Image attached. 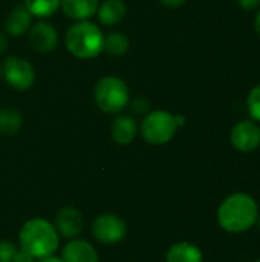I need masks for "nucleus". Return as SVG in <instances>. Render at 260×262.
<instances>
[{"label": "nucleus", "instance_id": "nucleus-4", "mask_svg": "<svg viewBox=\"0 0 260 262\" xmlns=\"http://www.w3.org/2000/svg\"><path fill=\"white\" fill-rule=\"evenodd\" d=\"M129 98L127 84L118 77L107 75L95 84L93 100L104 114H120L129 104Z\"/></svg>", "mask_w": 260, "mask_h": 262}, {"label": "nucleus", "instance_id": "nucleus-19", "mask_svg": "<svg viewBox=\"0 0 260 262\" xmlns=\"http://www.w3.org/2000/svg\"><path fill=\"white\" fill-rule=\"evenodd\" d=\"M23 5L32 14V17L46 18L57 12L61 0H23Z\"/></svg>", "mask_w": 260, "mask_h": 262}, {"label": "nucleus", "instance_id": "nucleus-13", "mask_svg": "<svg viewBox=\"0 0 260 262\" xmlns=\"http://www.w3.org/2000/svg\"><path fill=\"white\" fill-rule=\"evenodd\" d=\"M98 5V0H61L60 8L69 18L83 21L97 14Z\"/></svg>", "mask_w": 260, "mask_h": 262}, {"label": "nucleus", "instance_id": "nucleus-32", "mask_svg": "<svg viewBox=\"0 0 260 262\" xmlns=\"http://www.w3.org/2000/svg\"><path fill=\"white\" fill-rule=\"evenodd\" d=\"M256 262H260V259H257V261H256Z\"/></svg>", "mask_w": 260, "mask_h": 262}, {"label": "nucleus", "instance_id": "nucleus-1", "mask_svg": "<svg viewBox=\"0 0 260 262\" xmlns=\"http://www.w3.org/2000/svg\"><path fill=\"white\" fill-rule=\"evenodd\" d=\"M218 223L228 233H244L256 226L259 206L247 193H233L227 196L218 209Z\"/></svg>", "mask_w": 260, "mask_h": 262}, {"label": "nucleus", "instance_id": "nucleus-16", "mask_svg": "<svg viewBox=\"0 0 260 262\" xmlns=\"http://www.w3.org/2000/svg\"><path fill=\"white\" fill-rule=\"evenodd\" d=\"M204 256L202 252L198 246L187 243V241H181L173 244L167 255H166V262H202Z\"/></svg>", "mask_w": 260, "mask_h": 262}, {"label": "nucleus", "instance_id": "nucleus-26", "mask_svg": "<svg viewBox=\"0 0 260 262\" xmlns=\"http://www.w3.org/2000/svg\"><path fill=\"white\" fill-rule=\"evenodd\" d=\"M8 49V38L5 37V34L0 32V54H3Z\"/></svg>", "mask_w": 260, "mask_h": 262}, {"label": "nucleus", "instance_id": "nucleus-31", "mask_svg": "<svg viewBox=\"0 0 260 262\" xmlns=\"http://www.w3.org/2000/svg\"><path fill=\"white\" fill-rule=\"evenodd\" d=\"M0 78H2V66H0Z\"/></svg>", "mask_w": 260, "mask_h": 262}, {"label": "nucleus", "instance_id": "nucleus-20", "mask_svg": "<svg viewBox=\"0 0 260 262\" xmlns=\"http://www.w3.org/2000/svg\"><path fill=\"white\" fill-rule=\"evenodd\" d=\"M247 107L251 115V120L256 123H260V84L254 86L247 98Z\"/></svg>", "mask_w": 260, "mask_h": 262}, {"label": "nucleus", "instance_id": "nucleus-18", "mask_svg": "<svg viewBox=\"0 0 260 262\" xmlns=\"http://www.w3.org/2000/svg\"><path fill=\"white\" fill-rule=\"evenodd\" d=\"M129 38L126 34L123 32H118V31H113L107 35H104V45H103V51H106L107 54L110 55H115V57H120V55H124L127 51H129Z\"/></svg>", "mask_w": 260, "mask_h": 262}, {"label": "nucleus", "instance_id": "nucleus-15", "mask_svg": "<svg viewBox=\"0 0 260 262\" xmlns=\"http://www.w3.org/2000/svg\"><path fill=\"white\" fill-rule=\"evenodd\" d=\"M127 12V6L124 0H104L101 5H98L97 17L101 25L104 26H115L118 25Z\"/></svg>", "mask_w": 260, "mask_h": 262}, {"label": "nucleus", "instance_id": "nucleus-22", "mask_svg": "<svg viewBox=\"0 0 260 262\" xmlns=\"http://www.w3.org/2000/svg\"><path fill=\"white\" fill-rule=\"evenodd\" d=\"M238 5L244 11H254L260 6V0H238Z\"/></svg>", "mask_w": 260, "mask_h": 262}, {"label": "nucleus", "instance_id": "nucleus-7", "mask_svg": "<svg viewBox=\"0 0 260 262\" xmlns=\"http://www.w3.org/2000/svg\"><path fill=\"white\" fill-rule=\"evenodd\" d=\"M92 235L101 244H118L126 238L127 226L120 216L104 213L97 216L92 223Z\"/></svg>", "mask_w": 260, "mask_h": 262}, {"label": "nucleus", "instance_id": "nucleus-9", "mask_svg": "<svg viewBox=\"0 0 260 262\" xmlns=\"http://www.w3.org/2000/svg\"><path fill=\"white\" fill-rule=\"evenodd\" d=\"M29 43L31 46L41 54L51 52L57 48L58 45V32L57 29L46 23V21H38L29 28Z\"/></svg>", "mask_w": 260, "mask_h": 262}, {"label": "nucleus", "instance_id": "nucleus-8", "mask_svg": "<svg viewBox=\"0 0 260 262\" xmlns=\"http://www.w3.org/2000/svg\"><path fill=\"white\" fill-rule=\"evenodd\" d=\"M230 141L238 152L251 154L260 146V126L254 120H242L234 124Z\"/></svg>", "mask_w": 260, "mask_h": 262}, {"label": "nucleus", "instance_id": "nucleus-27", "mask_svg": "<svg viewBox=\"0 0 260 262\" xmlns=\"http://www.w3.org/2000/svg\"><path fill=\"white\" fill-rule=\"evenodd\" d=\"M175 120H176V124H178V129L179 127H184L185 126V117L184 115H175Z\"/></svg>", "mask_w": 260, "mask_h": 262}, {"label": "nucleus", "instance_id": "nucleus-30", "mask_svg": "<svg viewBox=\"0 0 260 262\" xmlns=\"http://www.w3.org/2000/svg\"><path fill=\"white\" fill-rule=\"evenodd\" d=\"M256 224L259 226V230H260V216H259V218H257V223H256Z\"/></svg>", "mask_w": 260, "mask_h": 262}, {"label": "nucleus", "instance_id": "nucleus-2", "mask_svg": "<svg viewBox=\"0 0 260 262\" xmlns=\"http://www.w3.org/2000/svg\"><path fill=\"white\" fill-rule=\"evenodd\" d=\"M20 249L35 259L52 256L60 246V235L54 224L43 218L28 220L18 233Z\"/></svg>", "mask_w": 260, "mask_h": 262}, {"label": "nucleus", "instance_id": "nucleus-17", "mask_svg": "<svg viewBox=\"0 0 260 262\" xmlns=\"http://www.w3.org/2000/svg\"><path fill=\"white\" fill-rule=\"evenodd\" d=\"M23 118L17 109L2 107L0 109V135H14L20 130Z\"/></svg>", "mask_w": 260, "mask_h": 262}, {"label": "nucleus", "instance_id": "nucleus-25", "mask_svg": "<svg viewBox=\"0 0 260 262\" xmlns=\"http://www.w3.org/2000/svg\"><path fill=\"white\" fill-rule=\"evenodd\" d=\"M187 0H159L161 5H164L166 8H179L185 3Z\"/></svg>", "mask_w": 260, "mask_h": 262}, {"label": "nucleus", "instance_id": "nucleus-14", "mask_svg": "<svg viewBox=\"0 0 260 262\" xmlns=\"http://www.w3.org/2000/svg\"><path fill=\"white\" fill-rule=\"evenodd\" d=\"M136 130H138L136 121L129 115L116 117L110 126V135L113 141L120 146L130 144L136 137Z\"/></svg>", "mask_w": 260, "mask_h": 262}, {"label": "nucleus", "instance_id": "nucleus-12", "mask_svg": "<svg viewBox=\"0 0 260 262\" xmlns=\"http://www.w3.org/2000/svg\"><path fill=\"white\" fill-rule=\"evenodd\" d=\"M31 21L32 14L28 11V8L23 3L15 5L5 20V31L12 37H21L31 28Z\"/></svg>", "mask_w": 260, "mask_h": 262}, {"label": "nucleus", "instance_id": "nucleus-3", "mask_svg": "<svg viewBox=\"0 0 260 262\" xmlns=\"http://www.w3.org/2000/svg\"><path fill=\"white\" fill-rule=\"evenodd\" d=\"M67 51L81 60H89L95 58L103 52V45H104V34L100 29L98 25L83 20L74 23L64 38Z\"/></svg>", "mask_w": 260, "mask_h": 262}, {"label": "nucleus", "instance_id": "nucleus-24", "mask_svg": "<svg viewBox=\"0 0 260 262\" xmlns=\"http://www.w3.org/2000/svg\"><path fill=\"white\" fill-rule=\"evenodd\" d=\"M133 109H135V112H138V114H144V112L149 111V103L146 101L144 97H139V98H136V101H135V104H133Z\"/></svg>", "mask_w": 260, "mask_h": 262}, {"label": "nucleus", "instance_id": "nucleus-23", "mask_svg": "<svg viewBox=\"0 0 260 262\" xmlns=\"http://www.w3.org/2000/svg\"><path fill=\"white\" fill-rule=\"evenodd\" d=\"M37 259L35 258H32L29 253H26L25 250H17L15 252V255H14V258H12V262H35Z\"/></svg>", "mask_w": 260, "mask_h": 262}, {"label": "nucleus", "instance_id": "nucleus-28", "mask_svg": "<svg viewBox=\"0 0 260 262\" xmlns=\"http://www.w3.org/2000/svg\"><path fill=\"white\" fill-rule=\"evenodd\" d=\"M35 262H63V259L61 258H55L52 255V256H48V258H43V259H37Z\"/></svg>", "mask_w": 260, "mask_h": 262}, {"label": "nucleus", "instance_id": "nucleus-6", "mask_svg": "<svg viewBox=\"0 0 260 262\" xmlns=\"http://www.w3.org/2000/svg\"><path fill=\"white\" fill-rule=\"evenodd\" d=\"M2 75L5 81L17 91H28L35 83L34 66L26 58L17 57V55L8 57L3 61Z\"/></svg>", "mask_w": 260, "mask_h": 262}, {"label": "nucleus", "instance_id": "nucleus-5", "mask_svg": "<svg viewBox=\"0 0 260 262\" xmlns=\"http://www.w3.org/2000/svg\"><path fill=\"white\" fill-rule=\"evenodd\" d=\"M178 124L175 115L164 109L147 112L139 124V132L144 141L153 146L167 144L176 134Z\"/></svg>", "mask_w": 260, "mask_h": 262}, {"label": "nucleus", "instance_id": "nucleus-21", "mask_svg": "<svg viewBox=\"0 0 260 262\" xmlns=\"http://www.w3.org/2000/svg\"><path fill=\"white\" fill-rule=\"evenodd\" d=\"M18 249L6 239H0V262H12V258Z\"/></svg>", "mask_w": 260, "mask_h": 262}, {"label": "nucleus", "instance_id": "nucleus-10", "mask_svg": "<svg viewBox=\"0 0 260 262\" xmlns=\"http://www.w3.org/2000/svg\"><path fill=\"white\" fill-rule=\"evenodd\" d=\"M54 226L60 236L74 239L83 232L84 220H83V215L80 210H77L74 207H63L61 210H58Z\"/></svg>", "mask_w": 260, "mask_h": 262}, {"label": "nucleus", "instance_id": "nucleus-29", "mask_svg": "<svg viewBox=\"0 0 260 262\" xmlns=\"http://www.w3.org/2000/svg\"><path fill=\"white\" fill-rule=\"evenodd\" d=\"M254 28H256V32H257V35H259V37H260V11H259V12H257V15H256Z\"/></svg>", "mask_w": 260, "mask_h": 262}, {"label": "nucleus", "instance_id": "nucleus-11", "mask_svg": "<svg viewBox=\"0 0 260 262\" xmlns=\"http://www.w3.org/2000/svg\"><path fill=\"white\" fill-rule=\"evenodd\" d=\"M63 262H100L95 247L84 239H70L61 252Z\"/></svg>", "mask_w": 260, "mask_h": 262}]
</instances>
